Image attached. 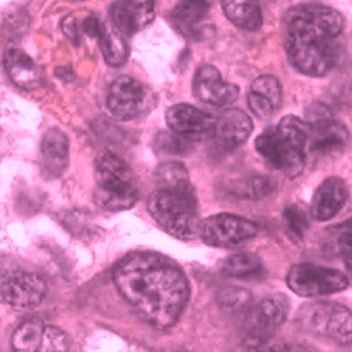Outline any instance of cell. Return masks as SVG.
I'll return each mask as SVG.
<instances>
[{"label": "cell", "mask_w": 352, "mask_h": 352, "mask_svg": "<svg viewBox=\"0 0 352 352\" xmlns=\"http://www.w3.org/2000/svg\"><path fill=\"white\" fill-rule=\"evenodd\" d=\"M122 296L155 329L173 326L189 300V282L170 259L153 252H134L113 271Z\"/></svg>", "instance_id": "1"}, {"label": "cell", "mask_w": 352, "mask_h": 352, "mask_svg": "<svg viewBox=\"0 0 352 352\" xmlns=\"http://www.w3.org/2000/svg\"><path fill=\"white\" fill-rule=\"evenodd\" d=\"M289 63L307 76H324L336 64V44L344 30L340 12L322 5H302L285 17Z\"/></svg>", "instance_id": "2"}, {"label": "cell", "mask_w": 352, "mask_h": 352, "mask_svg": "<svg viewBox=\"0 0 352 352\" xmlns=\"http://www.w3.org/2000/svg\"><path fill=\"white\" fill-rule=\"evenodd\" d=\"M309 126L296 116H286L255 140V150L275 169L296 178L305 169Z\"/></svg>", "instance_id": "3"}, {"label": "cell", "mask_w": 352, "mask_h": 352, "mask_svg": "<svg viewBox=\"0 0 352 352\" xmlns=\"http://www.w3.org/2000/svg\"><path fill=\"white\" fill-rule=\"evenodd\" d=\"M148 212L170 236L189 240L197 236L199 204L192 185L157 188L148 197Z\"/></svg>", "instance_id": "4"}, {"label": "cell", "mask_w": 352, "mask_h": 352, "mask_svg": "<svg viewBox=\"0 0 352 352\" xmlns=\"http://www.w3.org/2000/svg\"><path fill=\"white\" fill-rule=\"evenodd\" d=\"M95 201L107 212L131 209L138 200V185L133 169L119 155L103 151L95 161Z\"/></svg>", "instance_id": "5"}, {"label": "cell", "mask_w": 352, "mask_h": 352, "mask_svg": "<svg viewBox=\"0 0 352 352\" xmlns=\"http://www.w3.org/2000/svg\"><path fill=\"white\" fill-rule=\"evenodd\" d=\"M157 104V98L148 86L131 76H120L111 82L106 106L111 117L120 122L135 120L148 114Z\"/></svg>", "instance_id": "6"}, {"label": "cell", "mask_w": 352, "mask_h": 352, "mask_svg": "<svg viewBox=\"0 0 352 352\" xmlns=\"http://www.w3.org/2000/svg\"><path fill=\"white\" fill-rule=\"evenodd\" d=\"M303 327L320 337L348 345L352 338L351 310L338 303H314L300 311Z\"/></svg>", "instance_id": "7"}, {"label": "cell", "mask_w": 352, "mask_h": 352, "mask_svg": "<svg viewBox=\"0 0 352 352\" xmlns=\"http://www.w3.org/2000/svg\"><path fill=\"white\" fill-rule=\"evenodd\" d=\"M289 299L282 293H275L252 307L245 321V341L248 348L255 351L261 345L274 340L278 329L286 320Z\"/></svg>", "instance_id": "8"}, {"label": "cell", "mask_w": 352, "mask_h": 352, "mask_svg": "<svg viewBox=\"0 0 352 352\" xmlns=\"http://www.w3.org/2000/svg\"><path fill=\"white\" fill-rule=\"evenodd\" d=\"M197 236L208 245L231 248L255 239L258 236V227L244 217L220 213L200 221Z\"/></svg>", "instance_id": "9"}, {"label": "cell", "mask_w": 352, "mask_h": 352, "mask_svg": "<svg viewBox=\"0 0 352 352\" xmlns=\"http://www.w3.org/2000/svg\"><path fill=\"white\" fill-rule=\"evenodd\" d=\"M287 286L302 298H316L346 289L349 279L346 275L333 268L318 267L313 263H299L289 271Z\"/></svg>", "instance_id": "10"}, {"label": "cell", "mask_w": 352, "mask_h": 352, "mask_svg": "<svg viewBox=\"0 0 352 352\" xmlns=\"http://www.w3.org/2000/svg\"><path fill=\"white\" fill-rule=\"evenodd\" d=\"M47 295L45 279L34 272L16 271L0 276V302L17 309L37 307Z\"/></svg>", "instance_id": "11"}, {"label": "cell", "mask_w": 352, "mask_h": 352, "mask_svg": "<svg viewBox=\"0 0 352 352\" xmlns=\"http://www.w3.org/2000/svg\"><path fill=\"white\" fill-rule=\"evenodd\" d=\"M309 142L307 146L320 154H333L342 151L349 138L346 127L333 120L326 107L316 106L311 113H307Z\"/></svg>", "instance_id": "12"}, {"label": "cell", "mask_w": 352, "mask_h": 352, "mask_svg": "<svg viewBox=\"0 0 352 352\" xmlns=\"http://www.w3.org/2000/svg\"><path fill=\"white\" fill-rule=\"evenodd\" d=\"M165 119L172 133L189 141H203L210 138L216 124V117L185 103L169 107Z\"/></svg>", "instance_id": "13"}, {"label": "cell", "mask_w": 352, "mask_h": 352, "mask_svg": "<svg viewBox=\"0 0 352 352\" xmlns=\"http://www.w3.org/2000/svg\"><path fill=\"white\" fill-rule=\"evenodd\" d=\"M193 95L203 103L213 107H224L239 99L240 87L226 82L216 67L203 65L193 78Z\"/></svg>", "instance_id": "14"}, {"label": "cell", "mask_w": 352, "mask_h": 352, "mask_svg": "<svg viewBox=\"0 0 352 352\" xmlns=\"http://www.w3.org/2000/svg\"><path fill=\"white\" fill-rule=\"evenodd\" d=\"M110 14L117 32L133 36L153 23L155 17V2L154 0H117L111 6Z\"/></svg>", "instance_id": "15"}, {"label": "cell", "mask_w": 352, "mask_h": 352, "mask_svg": "<svg viewBox=\"0 0 352 352\" xmlns=\"http://www.w3.org/2000/svg\"><path fill=\"white\" fill-rule=\"evenodd\" d=\"M254 130L251 117L239 109L226 110L216 119L213 135L220 148L231 151L243 145Z\"/></svg>", "instance_id": "16"}, {"label": "cell", "mask_w": 352, "mask_h": 352, "mask_svg": "<svg viewBox=\"0 0 352 352\" xmlns=\"http://www.w3.org/2000/svg\"><path fill=\"white\" fill-rule=\"evenodd\" d=\"M348 200V186L341 178H329L322 182L313 199L310 213L317 221H329L336 217Z\"/></svg>", "instance_id": "17"}, {"label": "cell", "mask_w": 352, "mask_h": 352, "mask_svg": "<svg viewBox=\"0 0 352 352\" xmlns=\"http://www.w3.org/2000/svg\"><path fill=\"white\" fill-rule=\"evenodd\" d=\"M251 111L259 119H270L282 104V85L272 75H262L256 78L248 95Z\"/></svg>", "instance_id": "18"}, {"label": "cell", "mask_w": 352, "mask_h": 352, "mask_svg": "<svg viewBox=\"0 0 352 352\" xmlns=\"http://www.w3.org/2000/svg\"><path fill=\"white\" fill-rule=\"evenodd\" d=\"M5 67L12 82L25 91H34L41 86L43 69L19 48H12L5 56Z\"/></svg>", "instance_id": "19"}, {"label": "cell", "mask_w": 352, "mask_h": 352, "mask_svg": "<svg viewBox=\"0 0 352 352\" xmlns=\"http://www.w3.org/2000/svg\"><path fill=\"white\" fill-rule=\"evenodd\" d=\"M41 154L44 168L54 176L61 175L69 157V140L67 134L60 129H50L41 141Z\"/></svg>", "instance_id": "20"}, {"label": "cell", "mask_w": 352, "mask_h": 352, "mask_svg": "<svg viewBox=\"0 0 352 352\" xmlns=\"http://www.w3.org/2000/svg\"><path fill=\"white\" fill-rule=\"evenodd\" d=\"M227 19L240 28L255 32L262 25V10L258 0H221Z\"/></svg>", "instance_id": "21"}, {"label": "cell", "mask_w": 352, "mask_h": 352, "mask_svg": "<svg viewBox=\"0 0 352 352\" xmlns=\"http://www.w3.org/2000/svg\"><path fill=\"white\" fill-rule=\"evenodd\" d=\"M96 40L99 41L100 51L107 65L117 68L126 64L129 58V47L122 34L114 27L102 21Z\"/></svg>", "instance_id": "22"}, {"label": "cell", "mask_w": 352, "mask_h": 352, "mask_svg": "<svg viewBox=\"0 0 352 352\" xmlns=\"http://www.w3.org/2000/svg\"><path fill=\"white\" fill-rule=\"evenodd\" d=\"M210 0H181L172 10V20L189 33L209 16Z\"/></svg>", "instance_id": "23"}, {"label": "cell", "mask_w": 352, "mask_h": 352, "mask_svg": "<svg viewBox=\"0 0 352 352\" xmlns=\"http://www.w3.org/2000/svg\"><path fill=\"white\" fill-rule=\"evenodd\" d=\"M45 322L41 318H28L23 321L12 336L13 352H37L41 342Z\"/></svg>", "instance_id": "24"}, {"label": "cell", "mask_w": 352, "mask_h": 352, "mask_svg": "<svg viewBox=\"0 0 352 352\" xmlns=\"http://www.w3.org/2000/svg\"><path fill=\"white\" fill-rule=\"evenodd\" d=\"M223 275L228 278H251L263 272V265L259 256L251 252H240L228 256L221 265Z\"/></svg>", "instance_id": "25"}, {"label": "cell", "mask_w": 352, "mask_h": 352, "mask_svg": "<svg viewBox=\"0 0 352 352\" xmlns=\"http://www.w3.org/2000/svg\"><path fill=\"white\" fill-rule=\"evenodd\" d=\"M157 188H175L189 185V172L182 162L169 161L158 166L155 170Z\"/></svg>", "instance_id": "26"}, {"label": "cell", "mask_w": 352, "mask_h": 352, "mask_svg": "<svg viewBox=\"0 0 352 352\" xmlns=\"http://www.w3.org/2000/svg\"><path fill=\"white\" fill-rule=\"evenodd\" d=\"M216 302L226 311H243L252 303V295L247 289L228 286L217 292Z\"/></svg>", "instance_id": "27"}, {"label": "cell", "mask_w": 352, "mask_h": 352, "mask_svg": "<svg viewBox=\"0 0 352 352\" xmlns=\"http://www.w3.org/2000/svg\"><path fill=\"white\" fill-rule=\"evenodd\" d=\"M283 224L286 228L287 236L293 241H303L306 231L309 230V217L303 208L298 204H292L283 212Z\"/></svg>", "instance_id": "28"}, {"label": "cell", "mask_w": 352, "mask_h": 352, "mask_svg": "<svg viewBox=\"0 0 352 352\" xmlns=\"http://www.w3.org/2000/svg\"><path fill=\"white\" fill-rule=\"evenodd\" d=\"M155 150L162 155H184L190 150V141L175 133H160L155 138Z\"/></svg>", "instance_id": "29"}, {"label": "cell", "mask_w": 352, "mask_h": 352, "mask_svg": "<svg viewBox=\"0 0 352 352\" xmlns=\"http://www.w3.org/2000/svg\"><path fill=\"white\" fill-rule=\"evenodd\" d=\"M69 351V338L60 327L47 326L43 333L41 342L37 348V352H68Z\"/></svg>", "instance_id": "30"}, {"label": "cell", "mask_w": 352, "mask_h": 352, "mask_svg": "<svg viewBox=\"0 0 352 352\" xmlns=\"http://www.w3.org/2000/svg\"><path fill=\"white\" fill-rule=\"evenodd\" d=\"M276 189V184L267 176H254L245 185V196L251 199H262L270 196Z\"/></svg>", "instance_id": "31"}, {"label": "cell", "mask_w": 352, "mask_h": 352, "mask_svg": "<svg viewBox=\"0 0 352 352\" xmlns=\"http://www.w3.org/2000/svg\"><path fill=\"white\" fill-rule=\"evenodd\" d=\"M63 30L65 33V36L75 44L78 45L79 44V34H78V25H76V20L69 16L64 20L63 23Z\"/></svg>", "instance_id": "32"}, {"label": "cell", "mask_w": 352, "mask_h": 352, "mask_svg": "<svg viewBox=\"0 0 352 352\" xmlns=\"http://www.w3.org/2000/svg\"><path fill=\"white\" fill-rule=\"evenodd\" d=\"M254 352H290V348L282 341L271 340L263 345H261L259 348H256Z\"/></svg>", "instance_id": "33"}, {"label": "cell", "mask_w": 352, "mask_h": 352, "mask_svg": "<svg viewBox=\"0 0 352 352\" xmlns=\"http://www.w3.org/2000/svg\"><path fill=\"white\" fill-rule=\"evenodd\" d=\"M100 25H102V21L92 16V17H87L83 23V28H85V33L89 36V37H94L96 38L98 34H99V30H100Z\"/></svg>", "instance_id": "34"}]
</instances>
